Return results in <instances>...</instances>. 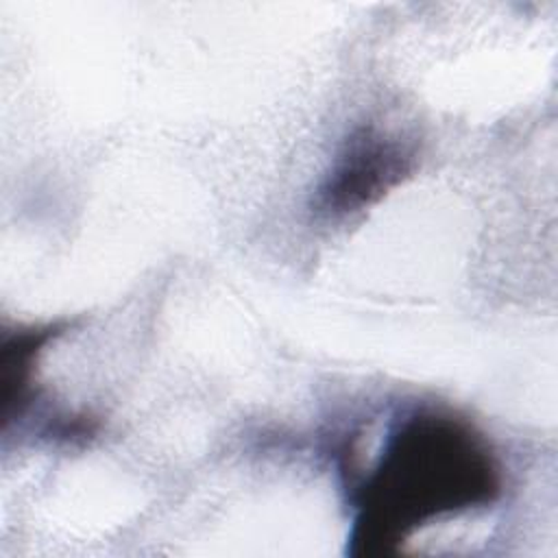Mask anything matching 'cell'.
<instances>
[{
	"mask_svg": "<svg viewBox=\"0 0 558 558\" xmlns=\"http://www.w3.org/2000/svg\"><path fill=\"white\" fill-rule=\"evenodd\" d=\"M499 495V462L469 421L412 410L390 427L375 464L355 484L349 554H395L423 525L486 508Z\"/></svg>",
	"mask_w": 558,
	"mask_h": 558,
	"instance_id": "6da1fadb",
	"label": "cell"
},
{
	"mask_svg": "<svg viewBox=\"0 0 558 558\" xmlns=\"http://www.w3.org/2000/svg\"><path fill=\"white\" fill-rule=\"evenodd\" d=\"M412 170V155L399 137L377 129L357 131L318 190L316 209L344 218L379 201Z\"/></svg>",
	"mask_w": 558,
	"mask_h": 558,
	"instance_id": "7a4b0ae2",
	"label": "cell"
}]
</instances>
